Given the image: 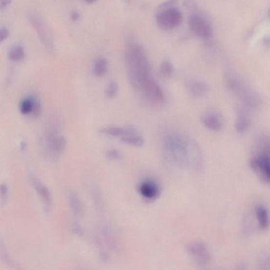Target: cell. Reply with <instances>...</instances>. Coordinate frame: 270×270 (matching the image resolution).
<instances>
[{
  "label": "cell",
  "mask_w": 270,
  "mask_h": 270,
  "mask_svg": "<svg viewBox=\"0 0 270 270\" xmlns=\"http://www.w3.org/2000/svg\"><path fill=\"white\" fill-rule=\"evenodd\" d=\"M163 145L165 155L173 166L194 171L202 167L201 149L195 141L188 136L170 131L164 135Z\"/></svg>",
  "instance_id": "6da1fadb"
},
{
  "label": "cell",
  "mask_w": 270,
  "mask_h": 270,
  "mask_svg": "<svg viewBox=\"0 0 270 270\" xmlns=\"http://www.w3.org/2000/svg\"><path fill=\"white\" fill-rule=\"evenodd\" d=\"M125 59L130 83L135 89L140 90L143 84L153 77L146 52L141 45L130 44L126 49Z\"/></svg>",
  "instance_id": "7a4b0ae2"
},
{
  "label": "cell",
  "mask_w": 270,
  "mask_h": 270,
  "mask_svg": "<svg viewBox=\"0 0 270 270\" xmlns=\"http://www.w3.org/2000/svg\"><path fill=\"white\" fill-rule=\"evenodd\" d=\"M45 150L49 156L55 159L60 156L66 147L67 141L64 136L59 134L54 128H50L44 134Z\"/></svg>",
  "instance_id": "3957f363"
},
{
  "label": "cell",
  "mask_w": 270,
  "mask_h": 270,
  "mask_svg": "<svg viewBox=\"0 0 270 270\" xmlns=\"http://www.w3.org/2000/svg\"><path fill=\"white\" fill-rule=\"evenodd\" d=\"M182 12L179 8L168 6L158 12L156 22L160 28L165 30H172L179 27L183 21Z\"/></svg>",
  "instance_id": "277c9868"
},
{
  "label": "cell",
  "mask_w": 270,
  "mask_h": 270,
  "mask_svg": "<svg viewBox=\"0 0 270 270\" xmlns=\"http://www.w3.org/2000/svg\"><path fill=\"white\" fill-rule=\"evenodd\" d=\"M137 191L143 199L152 202L161 196L162 188L160 184L151 178H146L138 184Z\"/></svg>",
  "instance_id": "5b68a950"
},
{
  "label": "cell",
  "mask_w": 270,
  "mask_h": 270,
  "mask_svg": "<svg viewBox=\"0 0 270 270\" xmlns=\"http://www.w3.org/2000/svg\"><path fill=\"white\" fill-rule=\"evenodd\" d=\"M188 24L190 30L199 38L208 39L212 36L211 25L206 18L199 14H193L191 15Z\"/></svg>",
  "instance_id": "8992f818"
},
{
  "label": "cell",
  "mask_w": 270,
  "mask_h": 270,
  "mask_svg": "<svg viewBox=\"0 0 270 270\" xmlns=\"http://www.w3.org/2000/svg\"><path fill=\"white\" fill-rule=\"evenodd\" d=\"M29 19L32 27L35 28L45 47L49 51H53L54 44L50 33L42 18L37 14H32L29 16Z\"/></svg>",
  "instance_id": "52a82bcc"
},
{
  "label": "cell",
  "mask_w": 270,
  "mask_h": 270,
  "mask_svg": "<svg viewBox=\"0 0 270 270\" xmlns=\"http://www.w3.org/2000/svg\"><path fill=\"white\" fill-rule=\"evenodd\" d=\"M254 172L263 182L270 184V160L265 157L255 155L250 162Z\"/></svg>",
  "instance_id": "ba28073f"
},
{
  "label": "cell",
  "mask_w": 270,
  "mask_h": 270,
  "mask_svg": "<svg viewBox=\"0 0 270 270\" xmlns=\"http://www.w3.org/2000/svg\"><path fill=\"white\" fill-rule=\"evenodd\" d=\"M19 109L24 115L37 117L42 113V108L40 100L35 96L24 97L19 104Z\"/></svg>",
  "instance_id": "9c48e42d"
},
{
  "label": "cell",
  "mask_w": 270,
  "mask_h": 270,
  "mask_svg": "<svg viewBox=\"0 0 270 270\" xmlns=\"http://www.w3.org/2000/svg\"><path fill=\"white\" fill-rule=\"evenodd\" d=\"M187 251L199 265H206L210 261V253L207 247L203 243H191L188 246Z\"/></svg>",
  "instance_id": "30bf717a"
},
{
  "label": "cell",
  "mask_w": 270,
  "mask_h": 270,
  "mask_svg": "<svg viewBox=\"0 0 270 270\" xmlns=\"http://www.w3.org/2000/svg\"><path fill=\"white\" fill-rule=\"evenodd\" d=\"M31 180L37 193L43 202L45 212H50L52 206V196L50 190L36 176L32 175Z\"/></svg>",
  "instance_id": "8fae6325"
},
{
  "label": "cell",
  "mask_w": 270,
  "mask_h": 270,
  "mask_svg": "<svg viewBox=\"0 0 270 270\" xmlns=\"http://www.w3.org/2000/svg\"><path fill=\"white\" fill-rule=\"evenodd\" d=\"M201 120L204 126L211 131H219L223 127V118L220 114L215 111L205 112L202 115Z\"/></svg>",
  "instance_id": "7c38bea8"
},
{
  "label": "cell",
  "mask_w": 270,
  "mask_h": 270,
  "mask_svg": "<svg viewBox=\"0 0 270 270\" xmlns=\"http://www.w3.org/2000/svg\"><path fill=\"white\" fill-rule=\"evenodd\" d=\"M103 134L116 137H123L137 133H141L137 128L131 125L123 127L109 126L103 128L101 130Z\"/></svg>",
  "instance_id": "4fadbf2b"
},
{
  "label": "cell",
  "mask_w": 270,
  "mask_h": 270,
  "mask_svg": "<svg viewBox=\"0 0 270 270\" xmlns=\"http://www.w3.org/2000/svg\"><path fill=\"white\" fill-rule=\"evenodd\" d=\"M187 89L189 94L194 97H200L205 95L208 90V84L202 81L190 80L186 83Z\"/></svg>",
  "instance_id": "5bb4252c"
},
{
  "label": "cell",
  "mask_w": 270,
  "mask_h": 270,
  "mask_svg": "<svg viewBox=\"0 0 270 270\" xmlns=\"http://www.w3.org/2000/svg\"><path fill=\"white\" fill-rule=\"evenodd\" d=\"M257 153L270 160V137L267 135L260 136L256 143Z\"/></svg>",
  "instance_id": "9a60e30c"
},
{
  "label": "cell",
  "mask_w": 270,
  "mask_h": 270,
  "mask_svg": "<svg viewBox=\"0 0 270 270\" xmlns=\"http://www.w3.org/2000/svg\"><path fill=\"white\" fill-rule=\"evenodd\" d=\"M69 200L72 213L77 216H83L84 208L80 196L75 192H71L69 195Z\"/></svg>",
  "instance_id": "2e32d148"
},
{
  "label": "cell",
  "mask_w": 270,
  "mask_h": 270,
  "mask_svg": "<svg viewBox=\"0 0 270 270\" xmlns=\"http://www.w3.org/2000/svg\"><path fill=\"white\" fill-rule=\"evenodd\" d=\"M255 214L259 225L261 228L266 229L269 226V217L267 209L263 206L255 208Z\"/></svg>",
  "instance_id": "e0dca14e"
},
{
  "label": "cell",
  "mask_w": 270,
  "mask_h": 270,
  "mask_svg": "<svg viewBox=\"0 0 270 270\" xmlns=\"http://www.w3.org/2000/svg\"><path fill=\"white\" fill-rule=\"evenodd\" d=\"M108 67V62L104 57L98 58L93 64V72L97 77L103 76L106 73Z\"/></svg>",
  "instance_id": "ac0fdd59"
},
{
  "label": "cell",
  "mask_w": 270,
  "mask_h": 270,
  "mask_svg": "<svg viewBox=\"0 0 270 270\" xmlns=\"http://www.w3.org/2000/svg\"><path fill=\"white\" fill-rule=\"evenodd\" d=\"M250 121L245 111H240L235 122V128L239 133H243L249 127Z\"/></svg>",
  "instance_id": "d6986e66"
},
{
  "label": "cell",
  "mask_w": 270,
  "mask_h": 270,
  "mask_svg": "<svg viewBox=\"0 0 270 270\" xmlns=\"http://www.w3.org/2000/svg\"><path fill=\"white\" fill-rule=\"evenodd\" d=\"M0 253H1L0 254H1L2 260L6 265L15 270H21V267L16 261L12 259L2 242L0 245Z\"/></svg>",
  "instance_id": "ffe728a7"
},
{
  "label": "cell",
  "mask_w": 270,
  "mask_h": 270,
  "mask_svg": "<svg viewBox=\"0 0 270 270\" xmlns=\"http://www.w3.org/2000/svg\"><path fill=\"white\" fill-rule=\"evenodd\" d=\"M120 139L122 142L135 147H142L145 142L144 137L141 133L125 136L121 138Z\"/></svg>",
  "instance_id": "44dd1931"
},
{
  "label": "cell",
  "mask_w": 270,
  "mask_h": 270,
  "mask_svg": "<svg viewBox=\"0 0 270 270\" xmlns=\"http://www.w3.org/2000/svg\"><path fill=\"white\" fill-rule=\"evenodd\" d=\"M9 58L11 61L19 62L22 60L25 56V51L22 45L16 44L13 46L9 50Z\"/></svg>",
  "instance_id": "7402d4cb"
},
{
  "label": "cell",
  "mask_w": 270,
  "mask_h": 270,
  "mask_svg": "<svg viewBox=\"0 0 270 270\" xmlns=\"http://www.w3.org/2000/svg\"><path fill=\"white\" fill-rule=\"evenodd\" d=\"M159 71L161 75L163 78H168L173 73V65L169 60H165L161 64Z\"/></svg>",
  "instance_id": "603a6c76"
},
{
  "label": "cell",
  "mask_w": 270,
  "mask_h": 270,
  "mask_svg": "<svg viewBox=\"0 0 270 270\" xmlns=\"http://www.w3.org/2000/svg\"><path fill=\"white\" fill-rule=\"evenodd\" d=\"M118 90V84L115 82H110L105 90V94L108 98H113L116 96Z\"/></svg>",
  "instance_id": "cb8c5ba5"
},
{
  "label": "cell",
  "mask_w": 270,
  "mask_h": 270,
  "mask_svg": "<svg viewBox=\"0 0 270 270\" xmlns=\"http://www.w3.org/2000/svg\"><path fill=\"white\" fill-rule=\"evenodd\" d=\"M71 230L75 235L83 238L84 236V231L83 227L77 221H74L72 223Z\"/></svg>",
  "instance_id": "d4e9b609"
},
{
  "label": "cell",
  "mask_w": 270,
  "mask_h": 270,
  "mask_svg": "<svg viewBox=\"0 0 270 270\" xmlns=\"http://www.w3.org/2000/svg\"><path fill=\"white\" fill-rule=\"evenodd\" d=\"M106 155L109 159L112 160H120L122 157L121 151L116 149H112L107 150L106 153Z\"/></svg>",
  "instance_id": "484cf974"
},
{
  "label": "cell",
  "mask_w": 270,
  "mask_h": 270,
  "mask_svg": "<svg viewBox=\"0 0 270 270\" xmlns=\"http://www.w3.org/2000/svg\"><path fill=\"white\" fill-rule=\"evenodd\" d=\"M0 193H1L2 203L5 204L8 201L9 194V188L7 184L5 183L1 184V187H0Z\"/></svg>",
  "instance_id": "4316f807"
},
{
  "label": "cell",
  "mask_w": 270,
  "mask_h": 270,
  "mask_svg": "<svg viewBox=\"0 0 270 270\" xmlns=\"http://www.w3.org/2000/svg\"><path fill=\"white\" fill-rule=\"evenodd\" d=\"M9 34V31L7 28L5 27H2L0 29V40L2 42L6 38L8 37Z\"/></svg>",
  "instance_id": "83f0119b"
},
{
  "label": "cell",
  "mask_w": 270,
  "mask_h": 270,
  "mask_svg": "<svg viewBox=\"0 0 270 270\" xmlns=\"http://www.w3.org/2000/svg\"><path fill=\"white\" fill-rule=\"evenodd\" d=\"M70 17L72 20L74 21H78L80 18V14L76 10H72L70 12Z\"/></svg>",
  "instance_id": "f1b7e54d"
},
{
  "label": "cell",
  "mask_w": 270,
  "mask_h": 270,
  "mask_svg": "<svg viewBox=\"0 0 270 270\" xmlns=\"http://www.w3.org/2000/svg\"><path fill=\"white\" fill-rule=\"evenodd\" d=\"M10 1H7V0H4V1H1V8L5 7L6 5L10 3Z\"/></svg>",
  "instance_id": "f546056e"
},
{
  "label": "cell",
  "mask_w": 270,
  "mask_h": 270,
  "mask_svg": "<svg viewBox=\"0 0 270 270\" xmlns=\"http://www.w3.org/2000/svg\"><path fill=\"white\" fill-rule=\"evenodd\" d=\"M25 147H26L25 143L24 142H22L21 143V149L22 150H24V149H25Z\"/></svg>",
  "instance_id": "4dcf8cb0"
},
{
  "label": "cell",
  "mask_w": 270,
  "mask_h": 270,
  "mask_svg": "<svg viewBox=\"0 0 270 270\" xmlns=\"http://www.w3.org/2000/svg\"><path fill=\"white\" fill-rule=\"evenodd\" d=\"M85 2H86L88 3H94L95 1H93V0H92V1H88V0H87V1H85Z\"/></svg>",
  "instance_id": "1f68e13d"
},
{
  "label": "cell",
  "mask_w": 270,
  "mask_h": 270,
  "mask_svg": "<svg viewBox=\"0 0 270 270\" xmlns=\"http://www.w3.org/2000/svg\"><path fill=\"white\" fill-rule=\"evenodd\" d=\"M268 14H269V16H270V8L269 10Z\"/></svg>",
  "instance_id": "d6a6232c"
}]
</instances>
